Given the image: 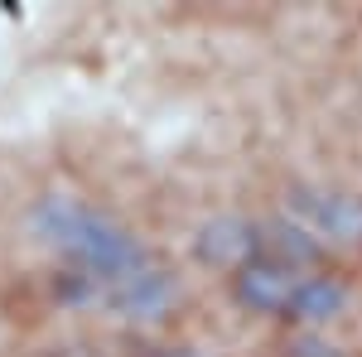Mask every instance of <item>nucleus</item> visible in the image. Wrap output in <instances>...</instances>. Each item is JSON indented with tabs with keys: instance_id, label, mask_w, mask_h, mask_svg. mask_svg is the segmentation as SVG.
Masks as SVG:
<instances>
[{
	"instance_id": "nucleus-3",
	"label": "nucleus",
	"mask_w": 362,
	"mask_h": 357,
	"mask_svg": "<svg viewBox=\"0 0 362 357\" xmlns=\"http://www.w3.org/2000/svg\"><path fill=\"white\" fill-rule=\"evenodd\" d=\"M174 357H203V353H194V348H184V353H174Z\"/></svg>"
},
{
	"instance_id": "nucleus-2",
	"label": "nucleus",
	"mask_w": 362,
	"mask_h": 357,
	"mask_svg": "<svg viewBox=\"0 0 362 357\" xmlns=\"http://www.w3.org/2000/svg\"><path fill=\"white\" fill-rule=\"evenodd\" d=\"M242 295L261 309H271V314H295V319H329L348 300L343 280L305 271L295 261H247Z\"/></svg>"
},
{
	"instance_id": "nucleus-1",
	"label": "nucleus",
	"mask_w": 362,
	"mask_h": 357,
	"mask_svg": "<svg viewBox=\"0 0 362 357\" xmlns=\"http://www.w3.org/2000/svg\"><path fill=\"white\" fill-rule=\"evenodd\" d=\"M34 237L54 256L63 290L87 309H102L131 324H160L179 285L165 261L107 208H92L78 193H49L34 203Z\"/></svg>"
}]
</instances>
